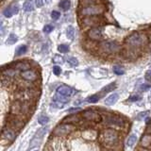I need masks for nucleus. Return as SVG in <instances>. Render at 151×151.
Returning <instances> with one entry per match:
<instances>
[{"label":"nucleus","mask_w":151,"mask_h":151,"mask_svg":"<svg viewBox=\"0 0 151 151\" xmlns=\"http://www.w3.org/2000/svg\"><path fill=\"white\" fill-rule=\"evenodd\" d=\"M100 142L106 146H112L118 143L119 135L114 129L112 128H106L101 132L100 135Z\"/></svg>","instance_id":"1"},{"label":"nucleus","mask_w":151,"mask_h":151,"mask_svg":"<svg viewBox=\"0 0 151 151\" xmlns=\"http://www.w3.org/2000/svg\"><path fill=\"white\" fill-rule=\"evenodd\" d=\"M76 94H77V91L74 88L67 85H61L56 91V99L65 103L67 99L69 97H72Z\"/></svg>","instance_id":"2"},{"label":"nucleus","mask_w":151,"mask_h":151,"mask_svg":"<svg viewBox=\"0 0 151 151\" xmlns=\"http://www.w3.org/2000/svg\"><path fill=\"white\" fill-rule=\"evenodd\" d=\"M126 43L131 47H140L146 44V36L144 33L135 32L127 38Z\"/></svg>","instance_id":"3"},{"label":"nucleus","mask_w":151,"mask_h":151,"mask_svg":"<svg viewBox=\"0 0 151 151\" xmlns=\"http://www.w3.org/2000/svg\"><path fill=\"white\" fill-rule=\"evenodd\" d=\"M44 151H67V147L64 140L55 138L49 143Z\"/></svg>","instance_id":"4"},{"label":"nucleus","mask_w":151,"mask_h":151,"mask_svg":"<svg viewBox=\"0 0 151 151\" xmlns=\"http://www.w3.org/2000/svg\"><path fill=\"white\" fill-rule=\"evenodd\" d=\"M11 111L15 115L26 114V113L29 111V105L28 102L16 101L11 105Z\"/></svg>","instance_id":"5"},{"label":"nucleus","mask_w":151,"mask_h":151,"mask_svg":"<svg viewBox=\"0 0 151 151\" xmlns=\"http://www.w3.org/2000/svg\"><path fill=\"white\" fill-rule=\"evenodd\" d=\"M74 131H76V127L71 124H62L58 126L54 131V135L57 137H61L67 135V134L72 133Z\"/></svg>","instance_id":"6"},{"label":"nucleus","mask_w":151,"mask_h":151,"mask_svg":"<svg viewBox=\"0 0 151 151\" xmlns=\"http://www.w3.org/2000/svg\"><path fill=\"white\" fill-rule=\"evenodd\" d=\"M103 11H104V7L102 5H94V6L84 7L80 11V13L83 15L93 16V15L101 14Z\"/></svg>","instance_id":"7"},{"label":"nucleus","mask_w":151,"mask_h":151,"mask_svg":"<svg viewBox=\"0 0 151 151\" xmlns=\"http://www.w3.org/2000/svg\"><path fill=\"white\" fill-rule=\"evenodd\" d=\"M100 47L107 53H116L120 49V45L114 41H104L100 44Z\"/></svg>","instance_id":"8"},{"label":"nucleus","mask_w":151,"mask_h":151,"mask_svg":"<svg viewBox=\"0 0 151 151\" xmlns=\"http://www.w3.org/2000/svg\"><path fill=\"white\" fill-rule=\"evenodd\" d=\"M21 77L24 79V80L28 81V82H34L38 79V74L35 71L28 69L27 71H23L21 73Z\"/></svg>","instance_id":"9"},{"label":"nucleus","mask_w":151,"mask_h":151,"mask_svg":"<svg viewBox=\"0 0 151 151\" xmlns=\"http://www.w3.org/2000/svg\"><path fill=\"white\" fill-rule=\"evenodd\" d=\"M2 136L4 139H6L10 142L14 141L15 137H16V133L15 131L13 128H11L10 127H7V128H3V131H2Z\"/></svg>","instance_id":"10"},{"label":"nucleus","mask_w":151,"mask_h":151,"mask_svg":"<svg viewBox=\"0 0 151 151\" xmlns=\"http://www.w3.org/2000/svg\"><path fill=\"white\" fill-rule=\"evenodd\" d=\"M83 117L88 120L92 121V122H98L100 121V115L96 111H86L83 112Z\"/></svg>","instance_id":"11"},{"label":"nucleus","mask_w":151,"mask_h":151,"mask_svg":"<svg viewBox=\"0 0 151 151\" xmlns=\"http://www.w3.org/2000/svg\"><path fill=\"white\" fill-rule=\"evenodd\" d=\"M19 11V7L17 4H12V5H11L10 7H8L7 9L3 11V14L6 16V17H11L13 14H16L18 13Z\"/></svg>","instance_id":"12"},{"label":"nucleus","mask_w":151,"mask_h":151,"mask_svg":"<svg viewBox=\"0 0 151 151\" xmlns=\"http://www.w3.org/2000/svg\"><path fill=\"white\" fill-rule=\"evenodd\" d=\"M88 37L92 40H99L102 36L101 29L98 28H93L88 31Z\"/></svg>","instance_id":"13"},{"label":"nucleus","mask_w":151,"mask_h":151,"mask_svg":"<svg viewBox=\"0 0 151 151\" xmlns=\"http://www.w3.org/2000/svg\"><path fill=\"white\" fill-rule=\"evenodd\" d=\"M9 127L13 128L14 131L15 129H19L21 128L24 126V123L22 120H20L19 118H17V117H12V118L10 119L9 121Z\"/></svg>","instance_id":"14"},{"label":"nucleus","mask_w":151,"mask_h":151,"mask_svg":"<svg viewBox=\"0 0 151 151\" xmlns=\"http://www.w3.org/2000/svg\"><path fill=\"white\" fill-rule=\"evenodd\" d=\"M140 145L144 148L151 147V134H145L140 141Z\"/></svg>","instance_id":"15"},{"label":"nucleus","mask_w":151,"mask_h":151,"mask_svg":"<svg viewBox=\"0 0 151 151\" xmlns=\"http://www.w3.org/2000/svg\"><path fill=\"white\" fill-rule=\"evenodd\" d=\"M118 98H119V95L114 93V94L111 95L109 97H107L106 99H105V104L108 105V106H111V105L115 104L117 102Z\"/></svg>","instance_id":"16"},{"label":"nucleus","mask_w":151,"mask_h":151,"mask_svg":"<svg viewBox=\"0 0 151 151\" xmlns=\"http://www.w3.org/2000/svg\"><path fill=\"white\" fill-rule=\"evenodd\" d=\"M15 68L18 70H21L23 72V71H27L28 69H30V65L26 61H20L15 64Z\"/></svg>","instance_id":"17"},{"label":"nucleus","mask_w":151,"mask_h":151,"mask_svg":"<svg viewBox=\"0 0 151 151\" xmlns=\"http://www.w3.org/2000/svg\"><path fill=\"white\" fill-rule=\"evenodd\" d=\"M34 10V3H33V0H26V2L24 4V11L29 12Z\"/></svg>","instance_id":"18"},{"label":"nucleus","mask_w":151,"mask_h":151,"mask_svg":"<svg viewBox=\"0 0 151 151\" xmlns=\"http://www.w3.org/2000/svg\"><path fill=\"white\" fill-rule=\"evenodd\" d=\"M28 51V47H27V45H19V47L16 48L15 50V56H21V55H23V54H25Z\"/></svg>","instance_id":"19"},{"label":"nucleus","mask_w":151,"mask_h":151,"mask_svg":"<svg viewBox=\"0 0 151 151\" xmlns=\"http://www.w3.org/2000/svg\"><path fill=\"white\" fill-rule=\"evenodd\" d=\"M109 122L111 124H113L115 126H121L123 125V120L120 118V117H114V116H111L109 118Z\"/></svg>","instance_id":"20"},{"label":"nucleus","mask_w":151,"mask_h":151,"mask_svg":"<svg viewBox=\"0 0 151 151\" xmlns=\"http://www.w3.org/2000/svg\"><path fill=\"white\" fill-rule=\"evenodd\" d=\"M115 87H116L115 83H111V84H109L106 87L103 88L102 91H101V94H108V93H110V92H111V91H113V90L115 89Z\"/></svg>","instance_id":"21"},{"label":"nucleus","mask_w":151,"mask_h":151,"mask_svg":"<svg viewBox=\"0 0 151 151\" xmlns=\"http://www.w3.org/2000/svg\"><path fill=\"white\" fill-rule=\"evenodd\" d=\"M59 6H60L64 11H67L70 9L71 2H70V0H62V1H61V3L59 4Z\"/></svg>","instance_id":"22"},{"label":"nucleus","mask_w":151,"mask_h":151,"mask_svg":"<svg viewBox=\"0 0 151 151\" xmlns=\"http://www.w3.org/2000/svg\"><path fill=\"white\" fill-rule=\"evenodd\" d=\"M136 141H137V136L135 135V134H132V135H131V136L128 138L127 145L129 146V147H131V146H133L134 144L136 143Z\"/></svg>","instance_id":"23"},{"label":"nucleus","mask_w":151,"mask_h":151,"mask_svg":"<svg viewBox=\"0 0 151 151\" xmlns=\"http://www.w3.org/2000/svg\"><path fill=\"white\" fill-rule=\"evenodd\" d=\"M99 99H100V95H93L89 96V97L86 99V101L88 103H96Z\"/></svg>","instance_id":"24"},{"label":"nucleus","mask_w":151,"mask_h":151,"mask_svg":"<svg viewBox=\"0 0 151 151\" xmlns=\"http://www.w3.org/2000/svg\"><path fill=\"white\" fill-rule=\"evenodd\" d=\"M49 122V118L47 115H41L39 118H38V123L42 126H44L47 125Z\"/></svg>","instance_id":"25"},{"label":"nucleus","mask_w":151,"mask_h":151,"mask_svg":"<svg viewBox=\"0 0 151 151\" xmlns=\"http://www.w3.org/2000/svg\"><path fill=\"white\" fill-rule=\"evenodd\" d=\"M113 72H114L116 75L121 76V75L125 74V70L123 67H121L120 65H115V66H113Z\"/></svg>","instance_id":"26"},{"label":"nucleus","mask_w":151,"mask_h":151,"mask_svg":"<svg viewBox=\"0 0 151 151\" xmlns=\"http://www.w3.org/2000/svg\"><path fill=\"white\" fill-rule=\"evenodd\" d=\"M58 50H59V52H61V53H67L69 51V47L66 44H60L58 47Z\"/></svg>","instance_id":"27"},{"label":"nucleus","mask_w":151,"mask_h":151,"mask_svg":"<svg viewBox=\"0 0 151 151\" xmlns=\"http://www.w3.org/2000/svg\"><path fill=\"white\" fill-rule=\"evenodd\" d=\"M67 37H68L70 40H74V37H75V29L72 27H69L68 29H67Z\"/></svg>","instance_id":"28"},{"label":"nucleus","mask_w":151,"mask_h":151,"mask_svg":"<svg viewBox=\"0 0 151 151\" xmlns=\"http://www.w3.org/2000/svg\"><path fill=\"white\" fill-rule=\"evenodd\" d=\"M17 42V36L14 35V34H11L9 36V38H8V40H7V44H14Z\"/></svg>","instance_id":"29"},{"label":"nucleus","mask_w":151,"mask_h":151,"mask_svg":"<svg viewBox=\"0 0 151 151\" xmlns=\"http://www.w3.org/2000/svg\"><path fill=\"white\" fill-rule=\"evenodd\" d=\"M96 3V0H81V4H83V6L89 7V6H94Z\"/></svg>","instance_id":"30"},{"label":"nucleus","mask_w":151,"mask_h":151,"mask_svg":"<svg viewBox=\"0 0 151 151\" xmlns=\"http://www.w3.org/2000/svg\"><path fill=\"white\" fill-rule=\"evenodd\" d=\"M67 61H68L72 66H78V61L76 58L69 57L68 59H67Z\"/></svg>","instance_id":"31"},{"label":"nucleus","mask_w":151,"mask_h":151,"mask_svg":"<svg viewBox=\"0 0 151 151\" xmlns=\"http://www.w3.org/2000/svg\"><path fill=\"white\" fill-rule=\"evenodd\" d=\"M51 17H52L53 20H58L59 18L61 17V13L57 11H53L51 12Z\"/></svg>","instance_id":"32"},{"label":"nucleus","mask_w":151,"mask_h":151,"mask_svg":"<svg viewBox=\"0 0 151 151\" xmlns=\"http://www.w3.org/2000/svg\"><path fill=\"white\" fill-rule=\"evenodd\" d=\"M54 29V27L51 26V25H45L44 28V31L47 32V33H50Z\"/></svg>","instance_id":"33"},{"label":"nucleus","mask_w":151,"mask_h":151,"mask_svg":"<svg viewBox=\"0 0 151 151\" xmlns=\"http://www.w3.org/2000/svg\"><path fill=\"white\" fill-rule=\"evenodd\" d=\"M148 111H145V112H141V113H139V114H138V116H137V119L138 120H142V119H145L146 116L148 115Z\"/></svg>","instance_id":"34"},{"label":"nucleus","mask_w":151,"mask_h":151,"mask_svg":"<svg viewBox=\"0 0 151 151\" xmlns=\"http://www.w3.org/2000/svg\"><path fill=\"white\" fill-rule=\"evenodd\" d=\"M53 72L54 74H55L56 76H59L61 73V67L60 66H54L53 67Z\"/></svg>","instance_id":"35"},{"label":"nucleus","mask_w":151,"mask_h":151,"mask_svg":"<svg viewBox=\"0 0 151 151\" xmlns=\"http://www.w3.org/2000/svg\"><path fill=\"white\" fill-rule=\"evenodd\" d=\"M53 61L57 62V64H61V62L64 61V59H62V57L57 55V56H55V58L53 59Z\"/></svg>","instance_id":"36"},{"label":"nucleus","mask_w":151,"mask_h":151,"mask_svg":"<svg viewBox=\"0 0 151 151\" xmlns=\"http://www.w3.org/2000/svg\"><path fill=\"white\" fill-rule=\"evenodd\" d=\"M145 79L147 81L151 82V70H148L145 74Z\"/></svg>","instance_id":"37"},{"label":"nucleus","mask_w":151,"mask_h":151,"mask_svg":"<svg viewBox=\"0 0 151 151\" xmlns=\"http://www.w3.org/2000/svg\"><path fill=\"white\" fill-rule=\"evenodd\" d=\"M44 5V2H43V0H36V6L38 8H41V7H43Z\"/></svg>","instance_id":"38"},{"label":"nucleus","mask_w":151,"mask_h":151,"mask_svg":"<svg viewBox=\"0 0 151 151\" xmlns=\"http://www.w3.org/2000/svg\"><path fill=\"white\" fill-rule=\"evenodd\" d=\"M149 88H150V85H148V84H144V85H142L141 90L142 91H146V90H148Z\"/></svg>","instance_id":"39"},{"label":"nucleus","mask_w":151,"mask_h":151,"mask_svg":"<svg viewBox=\"0 0 151 151\" xmlns=\"http://www.w3.org/2000/svg\"><path fill=\"white\" fill-rule=\"evenodd\" d=\"M139 99H140V96H138V95L133 96V97H131V101H135V100H139Z\"/></svg>","instance_id":"40"},{"label":"nucleus","mask_w":151,"mask_h":151,"mask_svg":"<svg viewBox=\"0 0 151 151\" xmlns=\"http://www.w3.org/2000/svg\"><path fill=\"white\" fill-rule=\"evenodd\" d=\"M79 110V109L78 108H77V109H76V111H78ZM74 111V109H70V110H69V111Z\"/></svg>","instance_id":"41"},{"label":"nucleus","mask_w":151,"mask_h":151,"mask_svg":"<svg viewBox=\"0 0 151 151\" xmlns=\"http://www.w3.org/2000/svg\"><path fill=\"white\" fill-rule=\"evenodd\" d=\"M29 151H39V149H38V148L36 147L35 149H30V150H29Z\"/></svg>","instance_id":"42"},{"label":"nucleus","mask_w":151,"mask_h":151,"mask_svg":"<svg viewBox=\"0 0 151 151\" xmlns=\"http://www.w3.org/2000/svg\"><path fill=\"white\" fill-rule=\"evenodd\" d=\"M45 2H47V3H50V2H51V0H45Z\"/></svg>","instance_id":"43"},{"label":"nucleus","mask_w":151,"mask_h":151,"mask_svg":"<svg viewBox=\"0 0 151 151\" xmlns=\"http://www.w3.org/2000/svg\"><path fill=\"white\" fill-rule=\"evenodd\" d=\"M105 151H114V150H105Z\"/></svg>","instance_id":"44"},{"label":"nucleus","mask_w":151,"mask_h":151,"mask_svg":"<svg viewBox=\"0 0 151 151\" xmlns=\"http://www.w3.org/2000/svg\"><path fill=\"white\" fill-rule=\"evenodd\" d=\"M149 40L151 41V35H150V37H149Z\"/></svg>","instance_id":"45"},{"label":"nucleus","mask_w":151,"mask_h":151,"mask_svg":"<svg viewBox=\"0 0 151 151\" xmlns=\"http://www.w3.org/2000/svg\"><path fill=\"white\" fill-rule=\"evenodd\" d=\"M1 1H3V0H1Z\"/></svg>","instance_id":"46"}]
</instances>
